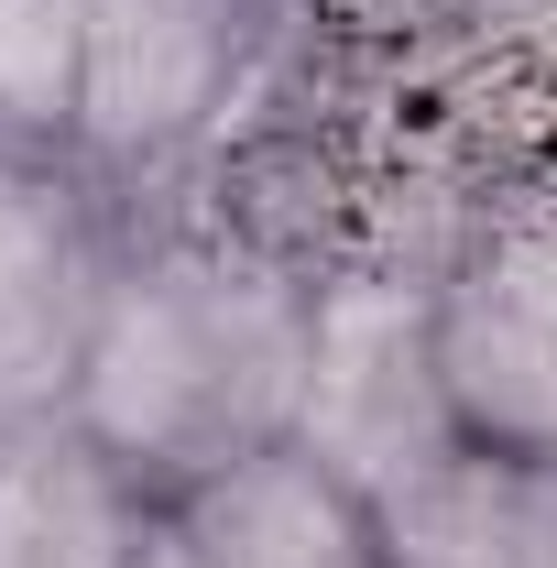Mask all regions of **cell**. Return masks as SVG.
<instances>
[{
    "label": "cell",
    "mask_w": 557,
    "mask_h": 568,
    "mask_svg": "<svg viewBox=\"0 0 557 568\" xmlns=\"http://www.w3.org/2000/svg\"><path fill=\"white\" fill-rule=\"evenodd\" d=\"M437 394L482 448H557V186H514L426 263Z\"/></svg>",
    "instance_id": "2"
},
{
    "label": "cell",
    "mask_w": 557,
    "mask_h": 568,
    "mask_svg": "<svg viewBox=\"0 0 557 568\" xmlns=\"http://www.w3.org/2000/svg\"><path fill=\"white\" fill-rule=\"evenodd\" d=\"M153 493L77 437V426H22L0 437V568H132Z\"/></svg>",
    "instance_id": "8"
},
{
    "label": "cell",
    "mask_w": 557,
    "mask_h": 568,
    "mask_svg": "<svg viewBox=\"0 0 557 568\" xmlns=\"http://www.w3.org/2000/svg\"><path fill=\"white\" fill-rule=\"evenodd\" d=\"M132 568H209L198 547H186V525H175V503H153V525H142V558Z\"/></svg>",
    "instance_id": "10"
},
{
    "label": "cell",
    "mask_w": 557,
    "mask_h": 568,
    "mask_svg": "<svg viewBox=\"0 0 557 568\" xmlns=\"http://www.w3.org/2000/svg\"><path fill=\"white\" fill-rule=\"evenodd\" d=\"M164 503H175L186 547L209 568H394L383 503L361 493V481H340L306 437L252 448V459H230L219 481L164 493Z\"/></svg>",
    "instance_id": "6"
},
{
    "label": "cell",
    "mask_w": 557,
    "mask_h": 568,
    "mask_svg": "<svg viewBox=\"0 0 557 568\" xmlns=\"http://www.w3.org/2000/svg\"><path fill=\"white\" fill-rule=\"evenodd\" d=\"M121 186L77 153H11L0 142V437L67 426L99 306L121 274Z\"/></svg>",
    "instance_id": "3"
},
{
    "label": "cell",
    "mask_w": 557,
    "mask_h": 568,
    "mask_svg": "<svg viewBox=\"0 0 557 568\" xmlns=\"http://www.w3.org/2000/svg\"><path fill=\"white\" fill-rule=\"evenodd\" d=\"M295 437L361 481L372 503H394L405 481H426L459 416L437 394V339H426V274L394 263H328V306H317V372H306V416Z\"/></svg>",
    "instance_id": "4"
},
{
    "label": "cell",
    "mask_w": 557,
    "mask_h": 568,
    "mask_svg": "<svg viewBox=\"0 0 557 568\" xmlns=\"http://www.w3.org/2000/svg\"><path fill=\"white\" fill-rule=\"evenodd\" d=\"M328 263L263 209L121 219V274L77 372L67 426L99 437L142 493H198L230 459L284 448L317 372Z\"/></svg>",
    "instance_id": "1"
},
{
    "label": "cell",
    "mask_w": 557,
    "mask_h": 568,
    "mask_svg": "<svg viewBox=\"0 0 557 568\" xmlns=\"http://www.w3.org/2000/svg\"><path fill=\"white\" fill-rule=\"evenodd\" d=\"M274 0H88V99H77V164L132 186L209 142L230 88L263 55Z\"/></svg>",
    "instance_id": "5"
},
{
    "label": "cell",
    "mask_w": 557,
    "mask_h": 568,
    "mask_svg": "<svg viewBox=\"0 0 557 568\" xmlns=\"http://www.w3.org/2000/svg\"><path fill=\"white\" fill-rule=\"evenodd\" d=\"M394 568H557V448L459 437L426 481L383 503Z\"/></svg>",
    "instance_id": "7"
},
{
    "label": "cell",
    "mask_w": 557,
    "mask_h": 568,
    "mask_svg": "<svg viewBox=\"0 0 557 568\" xmlns=\"http://www.w3.org/2000/svg\"><path fill=\"white\" fill-rule=\"evenodd\" d=\"M88 99V0H0V142L77 153Z\"/></svg>",
    "instance_id": "9"
}]
</instances>
